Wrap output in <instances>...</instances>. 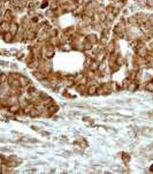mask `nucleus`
Returning <instances> with one entry per match:
<instances>
[{
    "label": "nucleus",
    "instance_id": "6",
    "mask_svg": "<svg viewBox=\"0 0 153 174\" xmlns=\"http://www.w3.org/2000/svg\"><path fill=\"white\" fill-rule=\"evenodd\" d=\"M145 90L149 92H153V82H147L145 84Z\"/></svg>",
    "mask_w": 153,
    "mask_h": 174
},
{
    "label": "nucleus",
    "instance_id": "4",
    "mask_svg": "<svg viewBox=\"0 0 153 174\" xmlns=\"http://www.w3.org/2000/svg\"><path fill=\"white\" fill-rule=\"evenodd\" d=\"M8 109H9V112H12V113H17L22 107L20 105V103H16V104H13L11 106H8Z\"/></svg>",
    "mask_w": 153,
    "mask_h": 174
},
{
    "label": "nucleus",
    "instance_id": "5",
    "mask_svg": "<svg viewBox=\"0 0 153 174\" xmlns=\"http://www.w3.org/2000/svg\"><path fill=\"white\" fill-rule=\"evenodd\" d=\"M58 109H59V107H58V105H56L55 103H53L52 105H50V106L47 107V109H48V112H50L51 114H54L55 112L58 111Z\"/></svg>",
    "mask_w": 153,
    "mask_h": 174
},
{
    "label": "nucleus",
    "instance_id": "1",
    "mask_svg": "<svg viewBox=\"0 0 153 174\" xmlns=\"http://www.w3.org/2000/svg\"><path fill=\"white\" fill-rule=\"evenodd\" d=\"M2 38L6 43H11V42H14V35L11 33V31H7V33H2Z\"/></svg>",
    "mask_w": 153,
    "mask_h": 174
},
{
    "label": "nucleus",
    "instance_id": "2",
    "mask_svg": "<svg viewBox=\"0 0 153 174\" xmlns=\"http://www.w3.org/2000/svg\"><path fill=\"white\" fill-rule=\"evenodd\" d=\"M87 41H89L90 43H92L93 45H97V44L99 43V38L96 35H93V33H89V35H87Z\"/></svg>",
    "mask_w": 153,
    "mask_h": 174
},
{
    "label": "nucleus",
    "instance_id": "3",
    "mask_svg": "<svg viewBox=\"0 0 153 174\" xmlns=\"http://www.w3.org/2000/svg\"><path fill=\"white\" fill-rule=\"evenodd\" d=\"M98 87H99V86H95V84L87 86V94H89L90 96H92V95H96V94H97V89H98Z\"/></svg>",
    "mask_w": 153,
    "mask_h": 174
}]
</instances>
